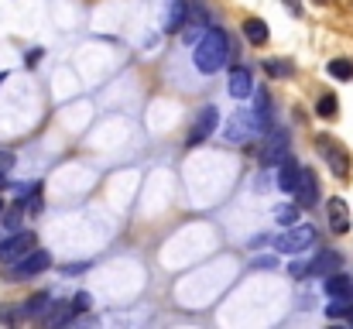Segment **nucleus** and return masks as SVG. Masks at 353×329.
<instances>
[{
  "label": "nucleus",
  "mask_w": 353,
  "mask_h": 329,
  "mask_svg": "<svg viewBox=\"0 0 353 329\" xmlns=\"http://www.w3.org/2000/svg\"><path fill=\"white\" fill-rule=\"evenodd\" d=\"M336 110H340V103H336V97H333V93H326V97H319V103H316V113H319L323 120H330V117H336Z\"/></svg>",
  "instance_id": "obj_22"
},
{
  "label": "nucleus",
  "mask_w": 353,
  "mask_h": 329,
  "mask_svg": "<svg viewBox=\"0 0 353 329\" xmlns=\"http://www.w3.org/2000/svg\"><path fill=\"white\" fill-rule=\"evenodd\" d=\"M254 110H257V117H261V120L271 127V117H274V110H271V100H268V93H264V90H257V93H254Z\"/></svg>",
  "instance_id": "obj_20"
},
{
  "label": "nucleus",
  "mask_w": 353,
  "mask_h": 329,
  "mask_svg": "<svg viewBox=\"0 0 353 329\" xmlns=\"http://www.w3.org/2000/svg\"><path fill=\"white\" fill-rule=\"evenodd\" d=\"M288 151V137L285 134H268L264 148H261V165H281Z\"/></svg>",
  "instance_id": "obj_8"
},
{
  "label": "nucleus",
  "mask_w": 353,
  "mask_h": 329,
  "mask_svg": "<svg viewBox=\"0 0 353 329\" xmlns=\"http://www.w3.org/2000/svg\"><path fill=\"white\" fill-rule=\"evenodd\" d=\"M72 306H76V309H79V312H86V309H90V306H93V295H90V292H79V295H76V302H72Z\"/></svg>",
  "instance_id": "obj_25"
},
{
  "label": "nucleus",
  "mask_w": 353,
  "mask_h": 329,
  "mask_svg": "<svg viewBox=\"0 0 353 329\" xmlns=\"http://www.w3.org/2000/svg\"><path fill=\"white\" fill-rule=\"evenodd\" d=\"M38 247V237L31 233V230H21V233H10L3 243H0V261H7V264H14V261H21L24 254H31Z\"/></svg>",
  "instance_id": "obj_5"
},
{
  "label": "nucleus",
  "mask_w": 353,
  "mask_h": 329,
  "mask_svg": "<svg viewBox=\"0 0 353 329\" xmlns=\"http://www.w3.org/2000/svg\"><path fill=\"white\" fill-rule=\"evenodd\" d=\"M285 3H288V10H292V14H299V10H302V7H299V0H285Z\"/></svg>",
  "instance_id": "obj_28"
},
{
  "label": "nucleus",
  "mask_w": 353,
  "mask_h": 329,
  "mask_svg": "<svg viewBox=\"0 0 353 329\" xmlns=\"http://www.w3.org/2000/svg\"><path fill=\"white\" fill-rule=\"evenodd\" d=\"M330 226H333V233H347L350 230V206L343 203V199H330Z\"/></svg>",
  "instance_id": "obj_12"
},
{
  "label": "nucleus",
  "mask_w": 353,
  "mask_h": 329,
  "mask_svg": "<svg viewBox=\"0 0 353 329\" xmlns=\"http://www.w3.org/2000/svg\"><path fill=\"white\" fill-rule=\"evenodd\" d=\"M76 312H79L76 306H62V302H55V306H52V312L45 316V323H48V326H62V323H69Z\"/></svg>",
  "instance_id": "obj_19"
},
{
  "label": "nucleus",
  "mask_w": 353,
  "mask_h": 329,
  "mask_svg": "<svg viewBox=\"0 0 353 329\" xmlns=\"http://www.w3.org/2000/svg\"><path fill=\"white\" fill-rule=\"evenodd\" d=\"M10 165H14V154H10V151H3V154H0V172H7Z\"/></svg>",
  "instance_id": "obj_26"
},
{
  "label": "nucleus",
  "mask_w": 353,
  "mask_h": 329,
  "mask_svg": "<svg viewBox=\"0 0 353 329\" xmlns=\"http://www.w3.org/2000/svg\"><path fill=\"white\" fill-rule=\"evenodd\" d=\"M343 268V257L336 250H319L312 261H309V275H336Z\"/></svg>",
  "instance_id": "obj_10"
},
{
  "label": "nucleus",
  "mask_w": 353,
  "mask_h": 329,
  "mask_svg": "<svg viewBox=\"0 0 353 329\" xmlns=\"http://www.w3.org/2000/svg\"><path fill=\"white\" fill-rule=\"evenodd\" d=\"M264 130H271V127L257 117V110H240L234 120L227 123V141L243 144V141H250V137H257V134H264Z\"/></svg>",
  "instance_id": "obj_2"
},
{
  "label": "nucleus",
  "mask_w": 353,
  "mask_h": 329,
  "mask_svg": "<svg viewBox=\"0 0 353 329\" xmlns=\"http://www.w3.org/2000/svg\"><path fill=\"white\" fill-rule=\"evenodd\" d=\"M319 154L326 158V165L333 168L336 179H347V175H350V154H347V148H343L340 141H333L330 134L319 137Z\"/></svg>",
  "instance_id": "obj_4"
},
{
  "label": "nucleus",
  "mask_w": 353,
  "mask_h": 329,
  "mask_svg": "<svg viewBox=\"0 0 353 329\" xmlns=\"http://www.w3.org/2000/svg\"><path fill=\"white\" fill-rule=\"evenodd\" d=\"M295 219H299V206H278L274 210V223L278 226H295Z\"/></svg>",
  "instance_id": "obj_23"
},
{
  "label": "nucleus",
  "mask_w": 353,
  "mask_h": 329,
  "mask_svg": "<svg viewBox=\"0 0 353 329\" xmlns=\"http://www.w3.org/2000/svg\"><path fill=\"white\" fill-rule=\"evenodd\" d=\"M316 226L312 223H305V226H292L288 233H281L278 240H274V247L281 250V254H302V250H309L312 243H316Z\"/></svg>",
  "instance_id": "obj_3"
},
{
  "label": "nucleus",
  "mask_w": 353,
  "mask_h": 329,
  "mask_svg": "<svg viewBox=\"0 0 353 329\" xmlns=\"http://www.w3.org/2000/svg\"><path fill=\"white\" fill-rule=\"evenodd\" d=\"M38 59H41V48H34V52H28V66H34Z\"/></svg>",
  "instance_id": "obj_27"
},
{
  "label": "nucleus",
  "mask_w": 353,
  "mask_h": 329,
  "mask_svg": "<svg viewBox=\"0 0 353 329\" xmlns=\"http://www.w3.org/2000/svg\"><path fill=\"white\" fill-rule=\"evenodd\" d=\"M353 309V295H333V302L326 306V316L330 319H347Z\"/></svg>",
  "instance_id": "obj_17"
},
{
  "label": "nucleus",
  "mask_w": 353,
  "mask_h": 329,
  "mask_svg": "<svg viewBox=\"0 0 353 329\" xmlns=\"http://www.w3.org/2000/svg\"><path fill=\"white\" fill-rule=\"evenodd\" d=\"M185 14H189L185 0H172V7H168V14H165V31H168V34H172V31H182V28L189 24Z\"/></svg>",
  "instance_id": "obj_14"
},
{
  "label": "nucleus",
  "mask_w": 353,
  "mask_h": 329,
  "mask_svg": "<svg viewBox=\"0 0 353 329\" xmlns=\"http://www.w3.org/2000/svg\"><path fill=\"white\" fill-rule=\"evenodd\" d=\"M230 93H234L236 100H247L254 93V79H250V72L243 66H236L234 72H230Z\"/></svg>",
  "instance_id": "obj_13"
},
{
  "label": "nucleus",
  "mask_w": 353,
  "mask_h": 329,
  "mask_svg": "<svg viewBox=\"0 0 353 329\" xmlns=\"http://www.w3.org/2000/svg\"><path fill=\"white\" fill-rule=\"evenodd\" d=\"M48 264H52L48 250H31V254H24L21 261H14V268H10V281H24V278L45 271Z\"/></svg>",
  "instance_id": "obj_6"
},
{
  "label": "nucleus",
  "mask_w": 353,
  "mask_h": 329,
  "mask_svg": "<svg viewBox=\"0 0 353 329\" xmlns=\"http://www.w3.org/2000/svg\"><path fill=\"white\" fill-rule=\"evenodd\" d=\"M0 217H3V203H0Z\"/></svg>",
  "instance_id": "obj_31"
},
{
  "label": "nucleus",
  "mask_w": 353,
  "mask_h": 329,
  "mask_svg": "<svg viewBox=\"0 0 353 329\" xmlns=\"http://www.w3.org/2000/svg\"><path fill=\"white\" fill-rule=\"evenodd\" d=\"M326 69H330L333 79H353V62L350 59H333Z\"/></svg>",
  "instance_id": "obj_21"
},
{
  "label": "nucleus",
  "mask_w": 353,
  "mask_h": 329,
  "mask_svg": "<svg viewBox=\"0 0 353 329\" xmlns=\"http://www.w3.org/2000/svg\"><path fill=\"white\" fill-rule=\"evenodd\" d=\"M299 182H302V168L292 161V158H285L281 165H278V189L281 192H299Z\"/></svg>",
  "instance_id": "obj_9"
},
{
  "label": "nucleus",
  "mask_w": 353,
  "mask_h": 329,
  "mask_svg": "<svg viewBox=\"0 0 353 329\" xmlns=\"http://www.w3.org/2000/svg\"><path fill=\"white\" fill-rule=\"evenodd\" d=\"M347 319H350V323H353V309H350V316H347Z\"/></svg>",
  "instance_id": "obj_30"
},
{
  "label": "nucleus",
  "mask_w": 353,
  "mask_h": 329,
  "mask_svg": "<svg viewBox=\"0 0 353 329\" xmlns=\"http://www.w3.org/2000/svg\"><path fill=\"white\" fill-rule=\"evenodd\" d=\"M312 3H330V0H312Z\"/></svg>",
  "instance_id": "obj_29"
},
{
  "label": "nucleus",
  "mask_w": 353,
  "mask_h": 329,
  "mask_svg": "<svg viewBox=\"0 0 353 329\" xmlns=\"http://www.w3.org/2000/svg\"><path fill=\"white\" fill-rule=\"evenodd\" d=\"M216 127H220V113H216V107H203L199 117H196V123H192V130H189V148L210 141Z\"/></svg>",
  "instance_id": "obj_7"
},
{
  "label": "nucleus",
  "mask_w": 353,
  "mask_h": 329,
  "mask_svg": "<svg viewBox=\"0 0 353 329\" xmlns=\"http://www.w3.org/2000/svg\"><path fill=\"white\" fill-rule=\"evenodd\" d=\"M227 55H230V38H227V31H223V28H206L203 38L196 41L192 62H196L199 72H220V69L227 66Z\"/></svg>",
  "instance_id": "obj_1"
},
{
  "label": "nucleus",
  "mask_w": 353,
  "mask_h": 329,
  "mask_svg": "<svg viewBox=\"0 0 353 329\" xmlns=\"http://www.w3.org/2000/svg\"><path fill=\"white\" fill-rule=\"evenodd\" d=\"M3 226H7L10 233H17V226H21V206H14V210L3 213Z\"/></svg>",
  "instance_id": "obj_24"
},
{
  "label": "nucleus",
  "mask_w": 353,
  "mask_h": 329,
  "mask_svg": "<svg viewBox=\"0 0 353 329\" xmlns=\"http://www.w3.org/2000/svg\"><path fill=\"white\" fill-rule=\"evenodd\" d=\"M52 306H55V302H52L48 295H34V299H28V306L21 309V316H41V319H45Z\"/></svg>",
  "instance_id": "obj_18"
},
{
  "label": "nucleus",
  "mask_w": 353,
  "mask_h": 329,
  "mask_svg": "<svg viewBox=\"0 0 353 329\" xmlns=\"http://www.w3.org/2000/svg\"><path fill=\"white\" fill-rule=\"evenodd\" d=\"M295 199H299V206H316V203H319V182H316V175L305 172V168H302V182H299Z\"/></svg>",
  "instance_id": "obj_11"
},
{
  "label": "nucleus",
  "mask_w": 353,
  "mask_h": 329,
  "mask_svg": "<svg viewBox=\"0 0 353 329\" xmlns=\"http://www.w3.org/2000/svg\"><path fill=\"white\" fill-rule=\"evenodd\" d=\"M243 34H247L250 45H264V41H268V24H264L261 17H247V21H243Z\"/></svg>",
  "instance_id": "obj_15"
},
{
  "label": "nucleus",
  "mask_w": 353,
  "mask_h": 329,
  "mask_svg": "<svg viewBox=\"0 0 353 329\" xmlns=\"http://www.w3.org/2000/svg\"><path fill=\"white\" fill-rule=\"evenodd\" d=\"M326 292H330V299L333 295H353V281H350V275H326Z\"/></svg>",
  "instance_id": "obj_16"
}]
</instances>
